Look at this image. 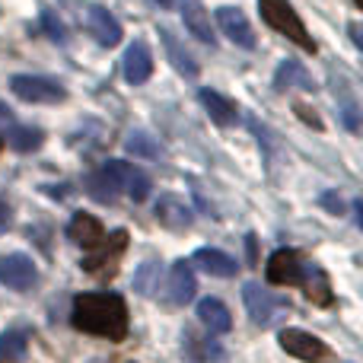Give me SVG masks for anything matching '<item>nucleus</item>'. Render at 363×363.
Wrapping results in <instances>:
<instances>
[{"label": "nucleus", "mask_w": 363, "mask_h": 363, "mask_svg": "<svg viewBox=\"0 0 363 363\" xmlns=\"http://www.w3.org/2000/svg\"><path fill=\"white\" fill-rule=\"evenodd\" d=\"M74 328L99 335L108 341H125L128 335V306L118 294H80L70 313Z\"/></svg>", "instance_id": "obj_1"}, {"label": "nucleus", "mask_w": 363, "mask_h": 363, "mask_svg": "<svg viewBox=\"0 0 363 363\" xmlns=\"http://www.w3.org/2000/svg\"><path fill=\"white\" fill-rule=\"evenodd\" d=\"M258 13H262V19H264V23H268L274 32L287 35L290 42H296L300 48L315 51L313 35L306 32V26H303L300 13H296L294 6L287 4V0H258Z\"/></svg>", "instance_id": "obj_2"}, {"label": "nucleus", "mask_w": 363, "mask_h": 363, "mask_svg": "<svg viewBox=\"0 0 363 363\" xmlns=\"http://www.w3.org/2000/svg\"><path fill=\"white\" fill-rule=\"evenodd\" d=\"M281 347L290 357H300L306 363H332V351L325 341H319L315 335L303 332V328H284L281 332Z\"/></svg>", "instance_id": "obj_3"}, {"label": "nucleus", "mask_w": 363, "mask_h": 363, "mask_svg": "<svg viewBox=\"0 0 363 363\" xmlns=\"http://www.w3.org/2000/svg\"><path fill=\"white\" fill-rule=\"evenodd\" d=\"M125 245H128V233H125V230L112 233V236L102 239V242L96 245V249L80 262L83 271H89V274H96V277L115 274V264H118V258H121V252H125Z\"/></svg>", "instance_id": "obj_4"}, {"label": "nucleus", "mask_w": 363, "mask_h": 363, "mask_svg": "<svg viewBox=\"0 0 363 363\" xmlns=\"http://www.w3.org/2000/svg\"><path fill=\"white\" fill-rule=\"evenodd\" d=\"M10 89L26 102H61L64 96V86L48 77H32V74H23V77H13L10 80Z\"/></svg>", "instance_id": "obj_5"}, {"label": "nucleus", "mask_w": 363, "mask_h": 363, "mask_svg": "<svg viewBox=\"0 0 363 363\" xmlns=\"http://www.w3.org/2000/svg\"><path fill=\"white\" fill-rule=\"evenodd\" d=\"M213 23H217V29L223 32L233 45H239V48H255V32H252L249 19H245V13L239 10V6H220V10L213 13Z\"/></svg>", "instance_id": "obj_6"}, {"label": "nucleus", "mask_w": 363, "mask_h": 363, "mask_svg": "<svg viewBox=\"0 0 363 363\" xmlns=\"http://www.w3.org/2000/svg\"><path fill=\"white\" fill-rule=\"evenodd\" d=\"M38 281L35 262L23 252H13V255L0 258V284H6L10 290H29Z\"/></svg>", "instance_id": "obj_7"}, {"label": "nucleus", "mask_w": 363, "mask_h": 363, "mask_svg": "<svg viewBox=\"0 0 363 363\" xmlns=\"http://www.w3.org/2000/svg\"><path fill=\"white\" fill-rule=\"evenodd\" d=\"M303 258L296 255L294 249H277L274 255L268 258V281L277 284V287H294V284L303 281Z\"/></svg>", "instance_id": "obj_8"}, {"label": "nucleus", "mask_w": 363, "mask_h": 363, "mask_svg": "<svg viewBox=\"0 0 363 363\" xmlns=\"http://www.w3.org/2000/svg\"><path fill=\"white\" fill-rule=\"evenodd\" d=\"M179 10H182L185 29L191 32L198 42L217 48V32H213V23H211V16H207V10L201 6V0H179Z\"/></svg>", "instance_id": "obj_9"}, {"label": "nucleus", "mask_w": 363, "mask_h": 363, "mask_svg": "<svg viewBox=\"0 0 363 363\" xmlns=\"http://www.w3.org/2000/svg\"><path fill=\"white\" fill-rule=\"evenodd\" d=\"M86 29H89V35H93L99 45H106V48H112V45L121 42V23L106 10V6H99V4L89 6Z\"/></svg>", "instance_id": "obj_10"}, {"label": "nucleus", "mask_w": 363, "mask_h": 363, "mask_svg": "<svg viewBox=\"0 0 363 363\" xmlns=\"http://www.w3.org/2000/svg\"><path fill=\"white\" fill-rule=\"evenodd\" d=\"M198 290V281H194V271L188 262H176L169 271V281H166V300L176 303V306H185L188 300Z\"/></svg>", "instance_id": "obj_11"}, {"label": "nucleus", "mask_w": 363, "mask_h": 363, "mask_svg": "<svg viewBox=\"0 0 363 363\" xmlns=\"http://www.w3.org/2000/svg\"><path fill=\"white\" fill-rule=\"evenodd\" d=\"M153 74V57H150V48H147V42H131L125 51V77L128 83H134V86H140V83H147Z\"/></svg>", "instance_id": "obj_12"}, {"label": "nucleus", "mask_w": 363, "mask_h": 363, "mask_svg": "<svg viewBox=\"0 0 363 363\" xmlns=\"http://www.w3.org/2000/svg\"><path fill=\"white\" fill-rule=\"evenodd\" d=\"M83 188H86V194L93 201H99V204H112L115 198L121 194V182L115 176L108 166H102L99 172H89V176H83Z\"/></svg>", "instance_id": "obj_13"}, {"label": "nucleus", "mask_w": 363, "mask_h": 363, "mask_svg": "<svg viewBox=\"0 0 363 363\" xmlns=\"http://www.w3.org/2000/svg\"><path fill=\"white\" fill-rule=\"evenodd\" d=\"M157 220L166 226V230H188L191 226V211H188V204L176 194H163V198L157 201Z\"/></svg>", "instance_id": "obj_14"}, {"label": "nucleus", "mask_w": 363, "mask_h": 363, "mask_svg": "<svg viewBox=\"0 0 363 363\" xmlns=\"http://www.w3.org/2000/svg\"><path fill=\"white\" fill-rule=\"evenodd\" d=\"M242 300H245V309H249L252 322L255 325H268L271 315H274L277 309V300L268 294V290H262L258 284H245L242 287Z\"/></svg>", "instance_id": "obj_15"}, {"label": "nucleus", "mask_w": 363, "mask_h": 363, "mask_svg": "<svg viewBox=\"0 0 363 363\" xmlns=\"http://www.w3.org/2000/svg\"><path fill=\"white\" fill-rule=\"evenodd\" d=\"M67 236L74 239L77 245H83V249H96V245L106 239V230H102V223L93 213H74V220H70V226H67Z\"/></svg>", "instance_id": "obj_16"}, {"label": "nucleus", "mask_w": 363, "mask_h": 363, "mask_svg": "<svg viewBox=\"0 0 363 363\" xmlns=\"http://www.w3.org/2000/svg\"><path fill=\"white\" fill-rule=\"evenodd\" d=\"M198 319H201V325H204L211 335H223V332H230V328H233L230 309H226L217 296H207V300L198 303Z\"/></svg>", "instance_id": "obj_17"}, {"label": "nucleus", "mask_w": 363, "mask_h": 363, "mask_svg": "<svg viewBox=\"0 0 363 363\" xmlns=\"http://www.w3.org/2000/svg\"><path fill=\"white\" fill-rule=\"evenodd\" d=\"M274 86L277 89H315L313 77H309V70L303 67L300 61H294V57H287V61L277 64V74H274Z\"/></svg>", "instance_id": "obj_18"}, {"label": "nucleus", "mask_w": 363, "mask_h": 363, "mask_svg": "<svg viewBox=\"0 0 363 363\" xmlns=\"http://www.w3.org/2000/svg\"><path fill=\"white\" fill-rule=\"evenodd\" d=\"M198 99H201V106L207 108V115H211V118L217 121L220 128L236 125V106H233V102L226 99V96L213 93V89H201Z\"/></svg>", "instance_id": "obj_19"}, {"label": "nucleus", "mask_w": 363, "mask_h": 363, "mask_svg": "<svg viewBox=\"0 0 363 363\" xmlns=\"http://www.w3.org/2000/svg\"><path fill=\"white\" fill-rule=\"evenodd\" d=\"M194 264H201V268L207 271V274H213V277H233L236 274V258H230L226 252H220V249H198L194 252Z\"/></svg>", "instance_id": "obj_20"}, {"label": "nucleus", "mask_w": 363, "mask_h": 363, "mask_svg": "<svg viewBox=\"0 0 363 363\" xmlns=\"http://www.w3.org/2000/svg\"><path fill=\"white\" fill-rule=\"evenodd\" d=\"M160 38H163V45H166V57L172 61V67H176L179 74H185V77H198V61L188 55V48H182V42L172 35L169 29H166V26L160 29Z\"/></svg>", "instance_id": "obj_21"}, {"label": "nucleus", "mask_w": 363, "mask_h": 363, "mask_svg": "<svg viewBox=\"0 0 363 363\" xmlns=\"http://www.w3.org/2000/svg\"><path fill=\"white\" fill-rule=\"evenodd\" d=\"M303 287H306V296L315 303V306H332V287H328V277L322 268L315 264H306L303 268Z\"/></svg>", "instance_id": "obj_22"}, {"label": "nucleus", "mask_w": 363, "mask_h": 363, "mask_svg": "<svg viewBox=\"0 0 363 363\" xmlns=\"http://www.w3.org/2000/svg\"><path fill=\"white\" fill-rule=\"evenodd\" d=\"M118 179H121V191H128L131 201H147V194H150V176L144 169H134V166L118 160Z\"/></svg>", "instance_id": "obj_23"}, {"label": "nucleus", "mask_w": 363, "mask_h": 363, "mask_svg": "<svg viewBox=\"0 0 363 363\" xmlns=\"http://www.w3.org/2000/svg\"><path fill=\"white\" fill-rule=\"evenodd\" d=\"M125 150L134 153V157H144V160H160L163 157V147H160L147 131H140V128H134V131L125 138Z\"/></svg>", "instance_id": "obj_24"}, {"label": "nucleus", "mask_w": 363, "mask_h": 363, "mask_svg": "<svg viewBox=\"0 0 363 363\" xmlns=\"http://www.w3.org/2000/svg\"><path fill=\"white\" fill-rule=\"evenodd\" d=\"M6 140H10L13 150H19V153H32V150H38V147H42L45 134H42V131H35L32 125H26V128L13 125L10 131H6Z\"/></svg>", "instance_id": "obj_25"}, {"label": "nucleus", "mask_w": 363, "mask_h": 363, "mask_svg": "<svg viewBox=\"0 0 363 363\" xmlns=\"http://www.w3.org/2000/svg\"><path fill=\"white\" fill-rule=\"evenodd\" d=\"M26 332H19V328H10V332L0 335V357L6 363H19L26 357Z\"/></svg>", "instance_id": "obj_26"}, {"label": "nucleus", "mask_w": 363, "mask_h": 363, "mask_svg": "<svg viewBox=\"0 0 363 363\" xmlns=\"http://www.w3.org/2000/svg\"><path fill=\"white\" fill-rule=\"evenodd\" d=\"M157 287H160V262H144L138 268V274H134V290L150 296Z\"/></svg>", "instance_id": "obj_27"}, {"label": "nucleus", "mask_w": 363, "mask_h": 363, "mask_svg": "<svg viewBox=\"0 0 363 363\" xmlns=\"http://www.w3.org/2000/svg\"><path fill=\"white\" fill-rule=\"evenodd\" d=\"M42 29H45V35H48L51 42H67V29H64V23L51 10L42 13Z\"/></svg>", "instance_id": "obj_28"}, {"label": "nucleus", "mask_w": 363, "mask_h": 363, "mask_svg": "<svg viewBox=\"0 0 363 363\" xmlns=\"http://www.w3.org/2000/svg\"><path fill=\"white\" fill-rule=\"evenodd\" d=\"M319 204L325 207L328 213H345V201H341L338 191H325V194L319 198Z\"/></svg>", "instance_id": "obj_29"}, {"label": "nucleus", "mask_w": 363, "mask_h": 363, "mask_svg": "<svg viewBox=\"0 0 363 363\" xmlns=\"http://www.w3.org/2000/svg\"><path fill=\"white\" fill-rule=\"evenodd\" d=\"M294 112L300 115V118L306 121L309 128H315V131H322V118H319V115L313 112V108H306V106H294Z\"/></svg>", "instance_id": "obj_30"}, {"label": "nucleus", "mask_w": 363, "mask_h": 363, "mask_svg": "<svg viewBox=\"0 0 363 363\" xmlns=\"http://www.w3.org/2000/svg\"><path fill=\"white\" fill-rule=\"evenodd\" d=\"M10 128H13V112H10V106L0 99V131H10Z\"/></svg>", "instance_id": "obj_31"}, {"label": "nucleus", "mask_w": 363, "mask_h": 363, "mask_svg": "<svg viewBox=\"0 0 363 363\" xmlns=\"http://www.w3.org/2000/svg\"><path fill=\"white\" fill-rule=\"evenodd\" d=\"M245 245H249V264H258V249H255V236H245Z\"/></svg>", "instance_id": "obj_32"}, {"label": "nucleus", "mask_w": 363, "mask_h": 363, "mask_svg": "<svg viewBox=\"0 0 363 363\" xmlns=\"http://www.w3.org/2000/svg\"><path fill=\"white\" fill-rule=\"evenodd\" d=\"M351 35H354V42H357L360 48H363V38H360V29H357V26H351Z\"/></svg>", "instance_id": "obj_33"}, {"label": "nucleus", "mask_w": 363, "mask_h": 363, "mask_svg": "<svg viewBox=\"0 0 363 363\" xmlns=\"http://www.w3.org/2000/svg\"><path fill=\"white\" fill-rule=\"evenodd\" d=\"M6 217H10V211H6V204L0 201V223H6Z\"/></svg>", "instance_id": "obj_34"}, {"label": "nucleus", "mask_w": 363, "mask_h": 363, "mask_svg": "<svg viewBox=\"0 0 363 363\" xmlns=\"http://www.w3.org/2000/svg\"><path fill=\"white\" fill-rule=\"evenodd\" d=\"M153 4H160V6H163V10H169V6H172V0H153Z\"/></svg>", "instance_id": "obj_35"}, {"label": "nucleus", "mask_w": 363, "mask_h": 363, "mask_svg": "<svg viewBox=\"0 0 363 363\" xmlns=\"http://www.w3.org/2000/svg\"><path fill=\"white\" fill-rule=\"evenodd\" d=\"M354 6H363V0H354Z\"/></svg>", "instance_id": "obj_36"}]
</instances>
